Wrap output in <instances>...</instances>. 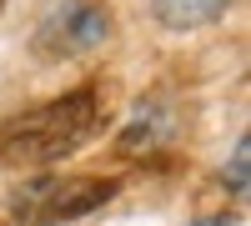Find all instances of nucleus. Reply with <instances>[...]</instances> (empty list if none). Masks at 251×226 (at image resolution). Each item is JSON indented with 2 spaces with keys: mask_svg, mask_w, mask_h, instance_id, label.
<instances>
[{
  "mask_svg": "<svg viewBox=\"0 0 251 226\" xmlns=\"http://www.w3.org/2000/svg\"><path fill=\"white\" fill-rule=\"evenodd\" d=\"M96 126H100L96 91H71L60 100H46L35 111L0 121V161L5 166H50L75 146H86Z\"/></svg>",
  "mask_w": 251,
  "mask_h": 226,
  "instance_id": "1",
  "label": "nucleus"
},
{
  "mask_svg": "<svg viewBox=\"0 0 251 226\" xmlns=\"http://www.w3.org/2000/svg\"><path fill=\"white\" fill-rule=\"evenodd\" d=\"M111 5L106 0H55L35 25V50L50 60H75L111 40Z\"/></svg>",
  "mask_w": 251,
  "mask_h": 226,
  "instance_id": "2",
  "label": "nucleus"
},
{
  "mask_svg": "<svg viewBox=\"0 0 251 226\" xmlns=\"http://www.w3.org/2000/svg\"><path fill=\"white\" fill-rule=\"evenodd\" d=\"M196 226H231V221H226V216H211V221H196Z\"/></svg>",
  "mask_w": 251,
  "mask_h": 226,
  "instance_id": "6",
  "label": "nucleus"
},
{
  "mask_svg": "<svg viewBox=\"0 0 251 226\" xmlns=\"http://www.w3.org/2000/svg\"><path fill=\"white\" fill-rule=\"evenodd\" d=\"M121 186L100 176H71V181H40V186H25L15 196V216L25 226H55L71 216H86L96 206H106Z\"/></svg>",
  "mask_w": 251,
  "mask_h": 226,
  "instance_id": "3",
  "label": "nucleus"
},
{
  "mask_svg": "<svg viewBox=\"0 0 251 226\" xmlns=\"http://www.w3.org/2000/svg\"><path fill=\"white\" fill-rule=\"evenodd\" d=\"M231 191L246 196V136L236 141V151H231Z\"/></svg>",
  "mask_w": 251,
  "mask_h": 226,
  "instance_id": "5",
  "label": "nucleus"
},
{
  "mask_svg": "<svg viewBox=\"0 0 251 226\" xmlns=\"http://www.w3.org/2000/svg\"><path fill=\"white\" fill-rule=\"evenodd\" d=\"M231 0H151V15L161 25L171 30H191V25H206V20H216Z\"/></svg>",
  "mask_w": 251,
  "mask_h": 226,
  "instance_id": "4",
  "label": "nucleus"
}]
</instances>
